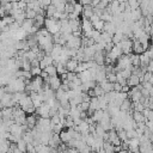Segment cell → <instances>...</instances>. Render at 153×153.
Masks as SVG:
<instances>
[{"mask_svg": "<svg viewBox=\"0 0 153 153\" xmlns=\"http://www.w3.org/2000/svg\"><path fill=\"white\" fill-rule=\"evenodd\" d=\"M6 91L10 93H14V92H24L25 91V81L23 79L19 78H14L12 79L8 85L5 86Z\"/></svg>", "mask_w": 153, "mask_h": 153, "instance_id": "obj_1", "label": "cell"}, {"mask_svg": "<svg viewBox=\"0 0 153 153\" xmlns=\"http://www.w3.org/2000/svg\"><path fill=\"white\" fill-rule=\"evenodd\" d=\"M44 27L48 30V32L50 35H55V33L60 32L61 24H60L59 19H55L54 17H49V18H45V20H44Z\"/></svg>", "mask_w": 153, "mask_h": 153, "instance_id": "obj_2", "label": "cell"}, {"mask_svg": "<svg viewBox=\"0 0 153 153\" xmlns=\"http://www.w3.org/2000/svg\"><path fill=\"white\" fill-rule=\"evenodd\" d=\"M117 45L122 49V53L126 54V55H129V54L133 53V41L129 39L128 37H126L124 39H122Z\"/></svg>", "mask_w": 153, "mask_h": 153, "instance_id": "obj_3", "label": "cell"}, {"mask_svg": "<svg viewBox=\"0 0 153 153\" xmlns=\"http://www.w3.org/2000/svg\"><path fill=\"white\" fill-rule=\"evenodd\" d=\"M81 31H82L84 36H86V37L91 36V32L93 31V25L90 22V19L82 18V20H81Z\"/></svg>", "mask_w": 153, "mask_h": 153, "instance_id": "obj_4", "label": "cell"}, {"mask_svg": "<svg viewBox=\"0 0 153 153\" xmlns=\"http://www.w3.org/2000/svg\"><path fill=\"white\" fill-rule=\"evenodd\" d=\"M49 111H50V106L43 102L38 108H36V114L39 115V117H44V118H50V115H49Z\"/></svg>", "mask_w": 153, "mask_h": 153, "instance_id": "obj_5", "label": "cell"}, {"mask_svg": "<svg viewBox=\"0 0 153 153\" xmlns=\"http://www.w3.org/2000/svg\"><path fill=\"white\" fill-rule=\"evenodd\" d=\"M108 141L110 143H112L114 146H120L122 143V141L120 140V137H118V135H117V133H116L115 129L108 130Z\"/></svg>", "mask_w": 153, "mask_h": 153, "instance_id": "obj_6", "label": "cell"}, {"mask_svg": "<svg viewBox=\"0 0 153 153\" xmlns=\"http://www.w3.org/2000/svg\"><path fill=\"white\" fill-rule=\"evenodd\" d=\"M66 47L72 49H79L81 47V37H75L72 35V37L66 42Z\"/></svg>", "mask_w": 153, "mask_h": 153, "instance_id": "obj_7", "label": "cell"}, {"mask_svg": "<svg viewBox=\"0 0 153 153\" xmlns=\"http://www.w3.org/2000/svg\"><path fill=\"white\" fill-rule=\"evenodd\" d=\"M10 133H11L12 135H14L16 137L20 139L22 135H23V133H24L23 124H19V123H16V122H14V123L11 126V128H10Z\"/></svg>", "mask_w": 153, "mask_h": 153, "instance_id": "obj_8", "label": "cell"}, {"mask_svg": "<svg viewBox=\"0 0 153 153\" xmlns=\"http://www.w3.org/2000/svg\"><path fill=\"white\" fill-rule=\"evenodd\" d=\"M48 84H49V86H50L51 90L56 91V90L60 88L62 81H61V78L57 76V74H56V75H51V76H49V81H48Z\"/></svg>", "mask_w": 153, "mask_h": 153, "instance_id": "obj_9", "label": "cell"}, {"mask_svg": "<svg viewBox=\"0 0 153 153\" xmlns=\"http://www.w3.org/2000/svg\"><path fill=\"white\" fill-rule=\"evenodd\" d=\"M29 94H30V97H31L32 104H33L36 108H38V106L44 102V100H43V96H42L41 92H30Z\"/></svg>", "mask_w": 153, "mask_h": 153, "instance_id": "obj_10", "label": "cell"}, {"mask_svg": "<svg viewBox=\"0 0 153 153\" xmlns=\"http://www.w3.org/2000/svg\"><path fill=\"white\" fill-rule=\"evenodd\" d=\"M0 102H1V104L4 105V108H10V106L17 105V104L13 103V100H12V93H10V92H6L5 96L0 99Z\"/></svg>", "mask_w": 153, "mask_h": 153, "instance_id": "obj_11", "label": "cell"}, {"mask_svg": "<svg viewBox=\"0 0 153 153\" xmlns=\"http://www.w3.org/2000/svg\"><path fill=\"white\" fill-rule=\"evenodd\" d=\"M104 57H105V51H104V50H97V51L94 53L92 60H93L97 65L102 66V65H104Z\"/></svg>", "mask_w": 153, "mask_h": 153, "instance_id": "obj_12", "label": "cell"}, {"mask_svg": "<svg viewBox=\"0 0 153 153\" xmlns=\"http://www.w3.org/2000/svg\"><path fill=\"white\" fill-rule=\"evenodd\" d=\"M62 47H63V45H61V44L54 43V47H53V49H51V51H50V54H49V55L53 57V60H54V61H55V60H57V57L61 55Z\"/></svg>", "mask_w": 153, "mask_h": 153, "instance_id": "obj_13", "label": "cell"}, {"mask_svg": "<svg viewBox=\"0 0 153 153\" xmlns=\"http://www.w3.org/2000/svg\"><path fill=\"white\" fill-rule=\"evenodd\" d=\"M35 115H36V114H30V115L26 116L25 124L27 126L29 129H33V128L36 127V123H37V118H38V117H36Z\"/></svg>", "mask_w": 153, "mask_h": 153, "instance_id": "obj_14", "label": "cell"}, {"mask_svg": "<svg viewBox=\"0 0 153 153\" xmlns=\"http://www.w3.org/2000/svg\"><path fill=\"white\" fill-rule=\"evenodd\" d=\"M20 27L29 35V33H31V30H32V27H33V19H25L22 24H20Z\"/></svg>", "mask_w": 153, "mask_h": 153, "instance_id": "obj_15", "label": "cell"}, {"mask_svg": "<svg viewBox=\"0 0 153 153\" xmlns=\"http://www.w3.org/2000/svg\"><path fill=\"white\" fill-rule=\"evenodd\" d=\"M78 63H79V61H76L74 57H71L67 62H66V65H65V67H66V69H67V72H75V69H76V66H78Z\"/></svg>", "mask_w": 153, "mask_h": 153, "instance_id": "obj_16", "label": "cell"}, {"mask_svg": "<svg viewBox=\"0 0 153 153\" xmlns=\"http://www.w3.org/2000/svg\"><path fill=\"white\" fill-rule=\"evenodd\" d=\"M68 23H69V26L72 29V32L81 30V20H79V18L78 19H68Z\"/></svg>", "mask_w": 153, "mask_h": 153, "instance_id": "obj_17", "label": "cell"}, {"mask_svg": "<svg viewBox=\"0 0 153 153\" xmlns=\"http://www.w3.org/2000/svg\"><path fill=\"white\" fill-rule=\"evenodd\" d=\"M143 51H145V49H143L142 44L140 43V41L139 39H134L133 41V53L137 54V55H141Z\"/></svg>", "mask_w": 153, "mask_h": 153, "instance_id": "obj_18", "label": "cell"}, {"mask_svg": "<svg viewBox=\"0 0 153 153\" xmlns=\"http://www.w3.org/2000/svg\"><path fill=\"white\" fill-rule=\"evenodd\" d=\"M54 63V60H53V57L50 56V55H48V54H45L44 55V57L39 61V67L42 68V69H44L47 66H49V65H53Z\"/></svg>", "mask_w": 153, "mask_h": 153, "instance_id": "obj_19", "label": "cell"}, {"mask_svg": "<svg viewBox=\"0 0 153 153\" xmlns=\"http://www.w3.org/2000/svg\"><path fill=\"white\" fill-rule=\"evenodd\" d=\"M92 14H93V7H92L91 5H85V6H82V12H81L82 18L90 19Z\"/></svg>", "mask_w": 153, "mask_h": 153, "instance_id": "obj_20", "label": "cell"}, {"mask_svg": "<svg viewBox=\"0 0 153 153\" xmlns=\"http://www.w3.org/2000/svg\"><path fill=\"white\" fill-rule=\"evenodd\" d=\"M103 31H105V32H108V33H110L112 36L116 32V26H115V24L112 22H104V29H103Z\"/></svg>", "mask_w": 153, "mask_h": 153, "instance_id": "obj_21", "label": "cell"}, {"mask_svg": "<svg viewBox=\"0 0 153 153\" xmlns=\"http://www.w3.org/2000/svg\"><path fill=\"white\" fill-rule=\"evenodd\" d=\"M149 61H151V59H149L148 54H147L146 51H143V53L140 55V67L147 69V65L149 63Z\"/></svg>", "mask_w": 153, "mask_h": 153, "instance_id": "obj_22", "label": "cell"}, {"mask_svg": "<svg viewBox=\"0 0 153 153\" xmlns=\"http://www.w3.org/2000/svg\"><path fill=\"white\" fill-rule=\"evenodd\" d=\"M140 84V78L135 74H130V76L127 79V85L129 87H134V86H137Z\"/></svg>", "mask_w": 153, "mask_h": 153, "instance_id": "obj_23", "label": "cell"}, {"mask_svg": "<svg viewBox=\"0 0 153 153\" xmlns=\"http://www.w3.org/2000/svg\"><path fill=\"white\" fill-rule=\"evenodd\" d=\"M78 76H79V79L81 80V82H86V81L92 80V76H91V73H90V71H88V69H86V71H82V72L78 73Z\"/></svg>", "mask_w": 153, "mask_h": 153, "instance_id": "obj_24", "label": "cell"}, {"mask_svg": "<svg viewBox=\"0 0 153 153\" xmlns=\"http://www.w3.org/2000/svg\"><path fill=\"white\" fill-rule=\"evenodd\" d=\"M2 120H13V106L2 109Z\"/></svg>", "mask_w": 153, "mask_h": 153, "instance_id": "obj_25", "label": "cell"}, {"mask_svg": "<svg viewBox=\"0 0 153 153\" xmlns=\"http://www.w3.org/2000/svg\"><path fill=\"white\" fill-rule=\"evenodd\" d=\"M131 117H133V120H134L136 123H140V122H146V121H147V120L145 118L143 114H142V112H140V111H133Z\"/></svg>", "mask_w": 153, "mask_h": 153, "instance_id": "obj_26", "label": "cell"}, {"mask_svg": "<svg viewBox=\"0 0 153 153\" xmlns=\"http://www.w3.org/2000/svg\"><path fill=\"white\" fill-rule=\"evenodd\" d=\"M120 110H121V111H129V110H133V109H131V100H130L129 98L124 99V100L121 103V105H120Z\"/></svg>", "mask_w": 153, "mask_h": 153, "instance_id": "obj_27", "label": "cell"}, {"mask_svg": "<svg viewBox=\"0 0 153 153\" xmlns=\"http://www.w3.org/2000/svg\"><path fill=\"white\" fill-rule=\"evenodd\" d=\"M59 135H60V139H61V142H68L71 139H72V136H71V133L68 131V129H63V130H61L60 133H59Z\"/></svg>", "mask_w": 153, "mask_h": 153, "instance_id": "obj_28", "label": "cell"}, {"mask_svg": "<svg viewBox=\"0 0 153 153\" xmlns=\"http://www.w3.org/2000/svg\"><path fill=\"white\" fill-rule=\"evenodd\" d=\"M36 148V153H49L51 151V148L48 145H43V143H38L37 146H35Z\"/></svg>", "mask_w": 153, "mask_h": 153, "instance_id": "obj_29", "label": "cell"}, {"mask_svg": "<svg viewBox=\"0 0 153 153\" xmlns=\"http://www.w3.org/2000/svg\"><path fill=\"white\" fill-rule=\"evenodd\" d=\"M103 115H104V110H102V109H98V110L93 111V114L91 115V117H92V120H93L96 123H98V122L102 120Z\"/></svg>", "mask_w": 153, "mask_h": 153, "instance_id": "obj_30", "label": "cell"}, {"mask_svg": "<svg viewBox=\"0 0 153 153\" xmlns=\"http://www.w3.org/2000/svg\"><path fill=\"white\" fill-rule=\"evenodd\" d=\"M99 85H100V86H102V88L105 91V93H106V92L112 91V82L108 81L106 79H105V80H103V81H100V82H99Z\"/></svg>", "mask_w": 153, "mask_h": 153, "instance_id": "obj_31", "label": "cell"}, {"mask_svg": "<svg viewBox=\"0 0 153 153\" xmlns=\"http://www.w3.org/2000/svg\"><path fill=\"white\" fill-rule=\"evenodd\" d=\"M129 59H130L131 66H140V55L131 53V54H129Z\"/></svg>", "mask_w": 153, "mask_h": 153, "instance_id": "obj_32", "label": "cell"}, {"mask_svg": "<svg viewBox=\"0 0 153 153\" xmlns=\"http://www.w3.org/2000/svg\"><path fill=\"white\" fill-rule=\"evenodd\" d=\"M43 71H45L47 73H48V75L49 76H51V75H56L57 74V71H56V66L53 63V65H49V66H47Z\"/></svg>", "mask_w": 153, "mask_h": 153, "instance_id": "obj_33", "label": "cell"}, {"mask_svg": "<svg viewBox=\"0 0 153 153\" xmlns=\"http://www.w3.org/2000/svg\"><path fill=\"white\" fill-rule=\"evenodd\" d=\"M55 12H56V7H55L53 4H50V5H49V6L45 8V18L53 17Z\"/></svg>", "mask_w": 153, "mask_h": 153, "instance_id": "obj_34", "label": "cell"}, {"mask_svg": "<svg viewBox=\"0 0 153 153\" xmlns=\"http://www.w3.org/2000/svg\"><path fill=\"white\" fill-rule=\"evenodd\" d=\"M140 18H142V13H141L140 7L136 8V10H133V11H131V19H133L134 22H137Z\"/></svg>", "mask_w": 153, "mask_h": 153, "instance_id": "obj_35", "label": "cell"}, {"mask_svg": "<svg viewBox=\"0 0 153 153\" xmlns=\"http://www.w3.org/2000/svg\"><path fill=\"white\" fill-rule=\"evenodd\" d=\"M16 143H17V148H18L19 151H22L23 153H26V145H27V143H26L23 139H19Z\"/></svg>", "mask_w": 153, "mask_h": 153, "instance_id": "obj_36", "label": "cell"}, {"mask_svg": "<svg viewBox=\"0 0 153 153\" xmlns=\"http://www.w3.org/2000/svg\"><path fill=\"white\" fill-rule=\"evenodd\" d=\"M93 91H94V96H96V97H102V96L105 94V91L102 88V86H100L99 84H97V85L93 87Z\"/></svg>", "mask_w": 153, "mask_h": 153, "instance_id": "obj_37", "label": "cell"}, {"mask_svg": "<svg viewBox=\"0 0 153 153\" xmlns=\"http://www.w3.org/2000/svg\"><path fill=\"white\" fill-rule=\"evenodd\" d=\"M116 133H117V135H118V137H120V140H121L122 142H126V141L128 140V137H127V131H126L123 128L116 130Z\"/></svg>", "mask_w": 153, "mask_h": 153, "instance_id": "obj_38", "label": "cell"}, {"mask_svg": "<svg viewBox=\"0 0 153 153\" xmlns=\"http://www.w3.org/2000/svg\"><path fill=\"white\" fill-rule=\"evenodd\" d=\"M100 33H102L100 31H98V30H94V29H93V31L91 32V36H90V37L93 39V42H94V43H98V42L100 41Z\"/></svg>", "mask_w": 153, "mask_h": 153, "instance_id": "obj_39", "label": "cell"}, {"mask_svg": "<svg viewBox=\"0 0 153 153\" xmlns=\"http://www.w3.org/2000/svg\"><path fill=\"white\" fill-rule=\"evenodd\" d=\"M36 16H37V12L36 11L30 10V8H26L25 10V17H26V19H35Z\"/></svg>", "mask_w": 153, "mask_h": 153, "instance_id": "obj_40", "label": "cell"}, {"mask_svg": "<svg viewBox=\"0 0 153 153\" xmlns=\"http://www.w3.org/2000/svg\"><path fill=\"white\" fill-rule=\"evenodd\" d=\"M92 25H93V29H94V30H98V31L103 32V29H104V20L99 19L98 22H96V23L92 24Z\"/></svg>", "mask_w": 153, "mask_h": 153, "instance_id": "obj_41", "label": "cell"}, {"mask_svg": "<svg viewBox=\"0 0 153 153\" xmlns=\"http://www.w3.org/2000/svg\"><path fill=\"white\" fill-rule=\"evenodd\" d=\"M20 69H23V71H30L31 69V63H30V61L27 59H23L22 60V67H20Z\"/></svg>", "mask_w": 153, "mask_h": 153, "instance_id": "obj_42", "label": "cell"}, {"mask_svg": "<svg viewBox=\"0 0 153 153\" xmlns=\"http://www.w3.org/2000/svg\"><path fill=\"white\" fill-rule=\"evenodd\" d=\"M127 2H128V6L130 7V10L133 11V10H136V8H139L140 7V5H139V1L137 0H127Z\"/></svg>", "mask_w": 153, "mask_h": 153, "instance_id": "obj_43", "label": "cell"}, {"mask_svg": "<svg viewBox=\"0 0 153 153\" xmlns=\"http://www.w3.org/2000/svg\"><path fill=\"white\" fill-rule=\"evenodd\" d=\"M55 66H56V71H57V74H65V73H67V69H66V67H65V65H61V63H55Z\"/></svg>", "mask_w": 153, "mask_h": 153, "instance_id": "obj_44", "label": "cell"}, {"mask_svg": "<svg viewBox=\"0 0 153 153\" xmlns=\"http://www.w3.org/2000/svg\"><path fill=\"white\" fill-rule=\"evenodd\" d=\"M32 76H36V75H41V72H42V68L39 66H36V67H31L30 69Z\"/></svg>", "mask_w": 153, "mask_h": 153, "instance_id": "obj_45", "label": "cell"}, {"mask_svg": "<svg viewBox=\"0 0 153 153\" xmlns=\"http://www.w3.org/2000/svg\"><path fill=\"white\" fill-rule=\"evenodd\" d=\"M78 108H79L81 111H86V112H87V110H88V108H90V102H81V103L78 105Z\"/></svg>", "mask_w": 153, "mask_h": 153, "instance_id": "obj_46", "label": "cell"}, {"mask_svg": "<svg viewBox=\"0 0 153 153\" xmlns=\"http://www.w3.org/2000/svg\"><path fill=\"white\" fill-rule=\"evenodd\" d=\"M74 13H76L78 16H80L81 14V12H82V5L81 4H79V2H76L75 5H74V11H73Z\"/></svg>", "mask_w": 153, "mask_h": 153, "instance_id": "obj_47", "label": "cell"}, {"mask_svg": "<svg viewBox=\"0 0 153 153\" xmlns=\"http://www.w3.org/2000/svg\"><path fill=\"white\" fill-rule=\"evenodd\" d=\"M106 80L110 82H115L116 81V73H114V72L106 73Z\"/></svg>", "mask_w": 153, "mask_h": 153, "instance_id": "obj_48", "label": "cell"}, {"mask_svg": "<svg viewBox=\"0 0 153 153\" xmlns=\"http://www.w3.org/2000/svg\"><path fill=\"white\" fill-rule=\"evenodd\" d=\"M127 131V137L128 139H133V137H137V133L135 129H130V130H126Z\"/></svg>", "mask_w": 153, "mask_h": 153, "instance_id": "obj_49", "label": "cell"}, {"mask_svg": "<svg viewBox=\"0 0 153 153\" xmlns=\"http://www.w3.org/2000/svg\"><path fill=\"white\" fill-rule=\"evenodd\" d=\"M112 90L116 91V92H121L122 91V85L120 82L115 81V82H112Z\"/></svg>", "mask_w": 153, "mask_h": 153, "instance_id": "obj_50", "label": "cell"}, {"mask_svg": "<svg viewBox=\"0 0 153 153\" xmlns=\"http://www.w3.org/2000/svg\"><path fill=\"white\" fill-rule=\"evenodd\" d=\"M147 71L151 72V73H153V60H151L149 63L147 65Z\"/></svg>", "mask_w": 153, "mask_h": 153, "instance_id": "obj_51", "label": "cell"}, {"mask_svg": "<svg viewBox=\"0 0 153 153\" xmlns=\"http://www.w3.org/2000/svg\"><path fill=\"white\" fill-rule=\"evenodd\" d=\"M67 152L68 153H79V151L74 147H67Z\"/></svg>", "mask_w": 153, "mask_h": 153, "instance_id": "obj_52", "label": "cell"}, {"mask_svg": "<svg viewBox=\"0 0 153 153\" xmlns=\"http://www.w3.org/2000/svg\"><path fill=\"white\" fill-rule=\"evenodd\" d=\"M129 90H130V87H129L128 85H123V86H122V92H127V93H128Z\"/></svg>", "mask_w": 153, "mask_h": 153, "instance_id": "obj_53", "label": "cell"}, {"mask_svg": "<svg viewBox=\"0 0 153 153\" xmlns=\"http://www.w3.org/2000/svg\"><path fill=\"white\" fill-rule=\"evenodd\" d=\"M53 5H57V4H61V2H66V0H50Z\"/></svg>", "mask_w": 153, "mask_h": 153, "instance_id": "obj_54", "label": "cell"}, {"mask_svg": "<svg viewBox=\"0 0 153 153\" xmlns=\"http://www.w3.org/2000/svg\"><path fill=\"white\" fill-rule=\"evenodd\" d=\"M99 2H100V0H92V2H91V6H92V7H94V6H96V5H98Z\"/></svg>", "mask_w": 153, "mask_h": 153, "instance_id": "obj_55", "label": "cell"}, {"mask_svg": "<svg viewBox=\"0 0 153 153\" xmlns=\"http://www.w3.org/2000/svg\"><path fill=\"white\" fill-rule=\"evenodd\" d=\"M117 153H133L131 151H129V149H121L120 152H117Z\"/></svg>", "mask_w": 153, "mask_h": 153, "instance_id": "obj_56", "label": "cell"}, {"mask_svg": "<svg viewBox=\"0 0 153 153\" xmlns=\"http://www.w3.org/2000/svg\"><path fill=\"white\" fill-rule=\"evenodd\" d=\"M149 35H151V37H153V23L151 24V32H149Z\"/></svg>", "mask_w": 153, "mask_h": 153, "instance_id": "obj_57", "label": "cell"}, {"mask_svg": "<svg viewBox=\"0 0 153 153\" xmlns=\"http://www.w3.org/2000/svg\"><path fill=\"white\" fill-rule=\"evenodd\" d=\"M2 118V110H0V120Z\"/></svg>", "mask_w": 153, "mask_h": 153, "instance_id": "obj_58", "label": "cell"}, {"mask_svg": "<svg viewBox=\"0 0 153 153\" xmlns=\"http://www.w3.org/2000/svg\"><path fill=\"white\" fill-rule=\"evenodd\" d=\"M57 153H68V152H67V149H66V151H62V152H57Z\"/></svg>", "mask_w": 153, "mask_h": 153, "instance_id": "obj_59", "label": "cell"}, {"mask_svg": "<svg viewBox=\"0 0 153 153\" xmlns=\"http://www.w3.org/2000/svg\"><path fill=\"white\" fill-rule=\"evenodd\" d=\"M104 1H106L108 4H110V2H111V1H114V0H104Z\"/></svg>", "mask_w": 153, "mask_h": 153, "instance_id": "obj_60", "label": "cell"}, {"mask_svg": "<svg viewBox=\"0 0 153 153\" xmlns=\"http://www.w3.org/2000/svg\"><path fill=\"white\" fill-rule=\"evenodd\" d=\"M118 2H124V1H127V0H117Z\"/></svg>", "mask_w": 153, "mask_h": 153, "instance_id": "obj_61", "label": "cell"}, {"mask_svg": "<svg viewBox=\"0 0 153 153\" xmlns=\"http://www.w3.org/2000/svg\"><path fill=\"white\" fill-rule=\"evenodd\" d=\"M151 47L153 48V38H152V43H151Z\"/></svg>", "mask_w": 153, "mask_h": 153, "instance_id": "obj_62", "label": "cell"}, {"mask_svg": "<svg viewBox=\"0 0 153 153\" xmlns=\"http://www.w3.org/2000/svg\"><path fill=\"white\" fill-rule=\"evenodd\" d=\"M90 153H96V152H90Z\"/></svg>", "mask_w": 153, "mask_h": 153, "instance_id": "obj_63", "label": "cell"}, {"mask_svg": "<svg viewBox=\"0 0 153 153\" xmlns=\"http://www.w3.org/2000/svg\"><path fill=\"white\" fill-rule=\"evenodd\" d=\"M14 1H19V0H14Z\"/></svg>", "mask_w": 153, "mask_h": 153, "instance_id": "obj_64", "label": "cell"}]
</instances>
